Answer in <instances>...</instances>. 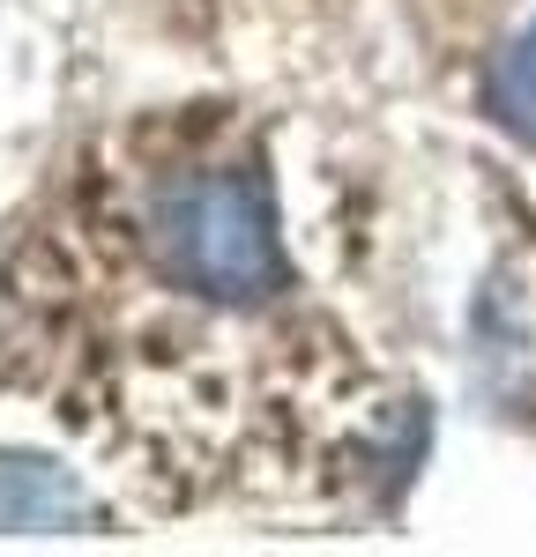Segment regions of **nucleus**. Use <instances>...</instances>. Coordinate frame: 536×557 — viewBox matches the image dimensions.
<instances>
[{"mask_svg":"<svg viewBox=\"0 0 536 557\" xmlns=\"http://www.w3.org/2000/svg\"><path fill=\"white\" fill-rule=\"evenodd\" d=\"M157 260L179 290L217 305H261L283 290V238L254 172H194L157 201Z\"/></svg>","mask_w":536,"mask_h":557,"instance_id":"nucleus-1","label":"nucleus"},{"mask_svg":"<svg viewBox=\"0 0 536 557\" xmlns=\"http://www.w3.org/2000/svg\"><path fill=\"white\" fill-rule=\"evenodd\" d=\"M89 498L83 483L52 461L31 454H0V535H52V528H83Z\"/></svg>","mask_w":536,"mask_h":557,"instance_id":"nucleus-2","label":"nucleus"},{"mask_svg":"<svg viewBox=\"0 0 536 557\" xmlns=\"http://www.w3.org/2000/svg\"><path fill=\"white\" fill-rule=\"evenodd\" d=\"M491 112H499L507 134L536 141V23L499 52V67H491Z\"/></svg>","mask_w":536,"mask_h":557,"instance_id":"nucleus-3","label":"nucleus"}]
</instances>
